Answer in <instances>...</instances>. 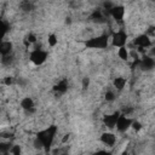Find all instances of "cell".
<instances>
[{"label": "cell", "mask_w": 155, "mask_h": 155, "mask_svg": "<svg viewBox=\"0 0 155 155\" xmlns=\"http://www.w3.org/2000/svg\"><path fill=\"white\" fill-rule=\"evenodd\" d=\"M56 132H57V126L52 125V126H48L46 130H42V131L38 132L36 138L41 142L42 147L47 149V148H50L52 145L54 136H56Z\"/></svg>", "instance_id": "cell-1"}, {"label": "cell", "mask_w": 155, "mask_h": 155, "mask_svg": "<svg viewBox=\"0 0 155 155\" xmlns=\"http://www.w3.org/2000/svg\"><path fill=\"white\" fill-rule=\"evenodd\" d=\"M108 44H109V38L105 34L91 38V39L85 41V46L87 48H107Z\"/></svg>", "instance_id": "cell-2"}, {"label": "cell", "mask_w": 155, "mask_h": 155, "mask_svg": "<svg viewBox=\"0 0 155 155\" xmlns=\"http://www.w3.org/2000/svg\"><path fill=\"white\" fill-rule=\"evenodd\" d=\"M29 59L35 64V65H41L42 63H45V61L47 59V52H45L41 48H35L30 52L29 54Z\"/></svg>", "instance_id": "cell-3"}, {"label": "cell", "mask_w": 155, "mask_h": 155, "mask_svg": "<svg viewBox=\"0 0 155 155\" xmlns=\"http://www.w3.org/2000/svg\"><path fill=\"white\" fill-rule=\"evenodd\" d=\"M133 119L128 117L127 115H124L120 113V115L117 116V120H116V124H115V127L119 132H126L128 128H131V124H132Z\"/></svg>", "instance_id": "cell-4"}, {"label": "cell", "mask_w": 155, "mask_h": 155, "mask_svg": "<svg viewBox=\"0 0 155 155\" xmlns=\"http://www.w3.org/2000/svg\"><path fill=\"white\" fill-rule=\"evenodd\" d=\"M127 42V33L125 30H117L111 36V44L114 47L125 46Z\"/></svg>", "instance_id": "cell-5"}, {"label": "cell", "mask_w": 155, "mask_h": 155, "mask_svg": "<svg viewBox=\"0 0 155 155\" xmlns=\"http://www.w3.org/2000/svg\"><path fill=\"white\" fill-rule=\"evenodd\" d=\"M116 22H121L122 19H124V16H125V7L122 6V5H114L110 10H109V12H108Z\"/></svg>", "instance_id": "cell-6"}, {"label": "cell", "mask_w": 155, "mask_h": 155, "mask_svg": "<svg viewBox=\"0 0 155 155\" xmlns=\"http://www.w3.org/2000/svg\"><path fill=\"white\" fill-rule=\"evenodd\" d=\"M133 44H134L137 47L148 48V47L151 46V39L149 38L148 34H142V35H138L137 38H134Z\"/></svg>", "instance_id": "cell-7"}, {"label": "cell", "mask_w": 155, "mask_h": 155, "mask_svg": "<svg viewBox=\"0 0 155 155\" xmlns=\"http://www.w3.org/2000/svg\"><path fill=\"white\" fill-rule=\"evenodd\" d=\"M138 65H139V68L143 69V70H151V69L154 68V65H155V62H154V58H153V57L144 54V56L142 57V59L138 61Z\"/></svg>", "instance_id": "cell-8"}, {"label": "cell", "mask_w": 155, "mask_h": 155, "mask_svg": "<svg viewBox=\"0 0 155 155\" xmlns=\"http://www.w3.org/2000/svg\"><path fill=\"white\" fill-rule=\"evenodd\" d=\"M101 142L107 147H113L116 143V136L113 132H103L101 134Z\"/></svg>", "instance_id": "cell-9"}, {"label": "cell", "mask_w": 155, "mask_h": 155, "mask_svg": "<svg viewBox=\"0 0 155 155\" xmlns=\"http://www.w3.org/2000/svg\"><path fill=\"white\" fill-rule=\"evenodd\" d=\"M120 115V111H115L113 114H109V115H105L103 117V122L104 125L109 128V130H113L115 127V124H116V120H117V116Z\"/></svg>", "instance_id": "cell-10"}, {"label": "cell", "mask_w": 155, "mask_h": 155, "mask_svg": "<svg viewBox=\"0 0 155 155\" xmlns=\"http://www.w3.org/2000/svg\"><path fill=\"white\" fill-rule=\"evenodd\" d=\"M21 107L22 109H24L25 111H34V101L30 98V97H24L22 101H21Z\"/></svg>", "instance_id": "cell-11"}, {"label": "cell", "mask_w": 155, "mask_h": 155, "mask_svg": "<svg viewBox=\"0 0 155 155\" xmlns=\"http://www.w3.org/2000/svg\"><path fill=\"white\" fill-rule=\"evenodd\" d=\"M12 48H13V45L11 41H2L0 42V54L1 56H5V54H10L12 52Z\"/></svg>", "instance_id": "cell-12"}, {"label": "cell", "mask_w": 155, "mask_h": 155, "mask_svg": "<svg viewBox=\"0 0 155 155\" xmlns=\"http://www.w3.org/2000/svg\"><path fill=\"white\" fill-rule=\"evenodd\" d=\"M53 91H54V92H58L59 94L65 93V92L68 91V81H67L65 79L58 81V84H56V85L53 86Z\"/></svg>", "instance_id": "cell-13"}, {"label": "cell", "mask_w": 155, "mask_h": 155, "mask_svg": "<svg viewBox=\"0 0 155 155\" xmlns=\"http://www.w3.org/2000/svg\"><path fill=\"white\" fill-rule=\"evenodd\" d=\"M113 85H114V87H115L117 91H121V90H124L125 86H126V79L122 78V76H117V78L114 79Z\"/></svg>", "instance_id": "cell-14"}, {"label": "cell", "mask_w": 155, "mask_h": 155, "mask_svg": "<svg viewBox=\"0 0 155 155\" xmlns=\"http://www.w3.org/2000/svg\"><path fill=\"white\" fill-rule=\"evenodd\" d=\"M117 48H119V50H117V56H119V58L122 59V61H127L128 57H130V53H128V50H127L126 45H125V46H121V47H117Z\"/></svg>", "instance_id": "cell-15"}, {"label": "cell", "mask_w": 155, "mask_h": 155, "mask_svg": "<svg viewBox=\"0 0 155 155\" xmlns=\"http://www.w3.org/2000/svg\"><path fill=\"white\" fill-rule=\"evenodd\" d=\"M12 62H13V56H12L11 53H10V54L1 56V64H2V65L8 67V65H11V64H12Z\"/></svg>", "instance_id": "cell-16"}, {"label": "cell", "mask_w": 155, "mask_h": 155, "mask_svg": "<svg viewBox=\"0 0 155 155\" xmlns=\"http://www.w3.org/2000/svg\"><path fill=\"white\" fill-rule=\"evenodd\" d=\"M21 10L24 11V12H30L33 10V5L29 0H24L22 4H21Z\"/></svg>", "instance_id": "cell-17"}, {"label": "cell", "mask_w": 155, "mask_h": 155, "mask_svg": "<svg viewBox=\"0 0 155 155\" xmlns=\"http://www.w3.org/2000/svg\"><path fill=\"white\" fill-rule=\"evenodd\" d=\"M47 44H48V46H51V47H54V46L58 44V39H57L56 34H50V35H48V38H47Z\"/></svg>", "instance_id": "cell-18"}, {"label": "cell", "mask_w": 155, "mask_h": 155, "mask_svg": "<svg viewBox=\"0 0 155 155\" xmlns=\"http://www.w3.org/2000/svg\"><path fill=\"white\" fill-rule=\"evenodd\" d=\"M91 18H92L93 21H101V19H103V18H104V16H103L102 10H96V11L91 15Z\"/></svg>", "instance_id": "cell-19"}, {"label": "cell", "mask_w": 155, "mask_h": 155, "mask_svg": "<svg viewBox=\"0 0 155 155\" xmlns=\"http://www.w3.org/2000/svg\"><path fill=\"white\" fill-rule=\"evenodd\" d=\"M6 31H7V24H6L4 21L0 19V40L5 36Z\"/></svg>", "instance_id": "cell-20"}, {"label": "cell", "mask_w": 155, "mask_h": 155, "mask_svg": "<svg viewBox=\"0 0 155 155\" xmlns=\"http://www.w3.org/2000/svg\"><path fill=\"white\" fill-rule=\"evenodd\" d=\"M36 41H38V39H36V35L35 34L30 33V34L27 35V39H25V42L27 44H35Z\"/></svg>", "instance_id": "cell-21"}, {"label": "cell", "mask_w": 155, "mask_h": 155, "mask_svg": "<svg viewBox=\"0 0 155 155\" xmlns=\"http://www.w3.org/2000/svg\"><path fill=\"white\" fill-rule=\"evenodd\" d=\"M142 127H143V126H142V124H140L138 120H133V121H132V124H131V128H133L136 132L140 131V130H142Z\"/></svg>", "instance_id": "cell-22"}, {"label": "cell", "mask_w": 155, "mask_h": 155, "mask_svg": "<svg viewBox=\"0 0 155 155\" xmlns=\"http://www.w3.org/2000/svg\"><path fill=\"white\" fill-rule=\"evenodd\" d=\"M21 147L19 145H12V147H10V150H8V153L10 154H13V155H19L21 154Z\"/></svg>", "instance_id": "cell-23"}, {"label": "cell", "mask_w": 155, "mask_h": 155, "mask_svg": "<svg viewBox=\"0 0 155 155\" xmlns=\"http://www.w3.org/2000/svg\"><path fill=\"white\" fill-rule=\"evenodd\" d=\"M104 97H105V101L107 102H113L115 99V93L113 91H107Z\"/></svg>", "instance_id": "cell-24"}, {"label": "cell", "mask_w": 155, "mask_h": 155, "mask_svg": "<svg viewBox=\"0 0 155 155\" xmlns=\"http://www.w3.org/2000/svg\"><path fill=\"white\" fill-rule=\"evenodd\" d=\"M8 150H10V144L0 143V153H8Z\"/></svg>", "instance_id": "cell-25"}, {"label": "cell", "mask_w": 155, "mask_h": 155, "mask_svg": "<svg viewBox=\"0 0 155 155\" xmlns=\"http://www.w3.org/2000/svg\"><path fill=\"white\" fill-rule=\"evenodd\" d=\"M90 86V78H82V90H87Z\"/></svg>", "instance_id": "cell-26"}, {"label": "cell", "mask_w": 155, "mask_h": 155, "mask_svg": "<svg viewBox=\"0 0 155 155\" xmlns=\"http://www.w3.org/2000/svg\"><path fill=\"white\" fill-rule=\"evenodd\" d=\"M4 84H5L6 86H11V85L13 84V78H12V76H5V78H4Z\"/></svg>", "instance_id": "cell-27"}, {"label": "cell", "mask_w": 155, "mask_h": 155, "mask_svg": "<svg viewBox=\"0 0 155 155\" xmlns=\"http://www.w3.org/2000/svg\"><path fill=\"white\" fill-rule=\"evenodd\" d=\"M69 140V134H64V137L62 138V143H65Z\"/></svg>", "instance_id": "cell-28"}, {"label": "cell", "mask_w": 155, "mask_h": 155, "mask_svg": "<svg viewBox=\"0 0 155 155\" xmlns=\"http://www.w3.org/2000/svg\"><path fill=\"white\" fill-rule=\"evenodd\" d=\"M153 31H154V27H150V28H149V30H148V33H147V34H151V35H153Z\"/></svg>", "instance_id": "cell-29"}, {"label": "cell", "mask_w": 155, "mask_h": 155, "mask_svg": "<svg viewBox=\"0 0 155 155\" xmlns=\"http://www.w3.org/2000/svg\"><path fill=\"white\" fill-rule=\"evenodd\" d=\"M0 42H1V40H0Z\"/></svg>", "instance_id": "cell-30"}]
</instances>
